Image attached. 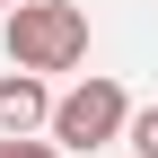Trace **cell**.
Wrapping results in <instances>:
<instances>
[{
	"label": "cell",
	"mask_w": 158,
	"mask_h": 158,
	"mask_svg": "<svg viewBox=\"0 0 158 158\" xmlns=\"http://www.w3.org/2000/svg\"><path fill=\"white\" fill-rule=\"evenodd\" d=\"M0 9H18V0H0Z\"/></svg>",
	"instance_id": "8992f818"
},
{
	"label": "cell",
	"mask_w": 158,
	"mask_h": 158,
	"mask_svg": "<svg viewBox=\"0 0 158 158\" xmlns=\"http://www.w3.org/2000/svg\"><path fill=\"white\" fill-rule=\"evenodd\" d=\"M0 44L35 79L79 70L88 62V9H79V0H18V9H0Z\"/></svg>",
	"instance_id": "6da1fadb"
},
{
	"label": "cell",
	"mask_w": 158,
	"mask_h": 158,
	"mask_svg": "<svg viewBox=\"0 0 158 158\" xmlns=\"http://www.w3.org/2000/svg\"><path fill=\"white\" fill-rule=\"evenodd\" d=\"M0 158H62L53 132H18V141H0Z\"/></svg>",
	"instance_id": "5b68a950"
},
{
	"label": "cell",
	"mask_w": 158,
	"mask_h": 158,
	"mask_svg": "<svg viewBox=\"0 0 158 158\" xmlns=\"http://www.w3.org/2000/svg\"><path fill=\"white\" fill-rule=\"evenodd\" d=\"M123 149H132V158H158V106H132V123H123Z\"/></svg>",
	"instance_id": "277c9868"
},
{
	"label": "cell",
	"mask_w": 158,
	"mask_h": 158,
	"mask_svg": "<svg viewBox=\"0 0 158 158\" xmlns=\"http://www.w3.org/2000/svg\"><path fill=\"white\" fill-rule=\"evenodd\" d=\"M123 123H132V97H123V79H106V70H97V79H79V88H62V97H53V141H62V149H79V158H88V149H106V141H123Z\"/></svg>",
	"instance_id": "7a4b0ae2"
},
{
	"label": "cell",
	"mask_w": 158,
	"mask_h": 158,
	"mask_svg": "<svg viewBox=\"0 0 158 158\" xmlns=\"http://www.w3.org/2000/svg\"><path fill=\"white\" fill-rule=\"evenodd\" d=\"M53 123V88L35 70H0V141H18V132H44Z\"/></svg>",
	"instance_id": "3957f363"
}]
</instances>
